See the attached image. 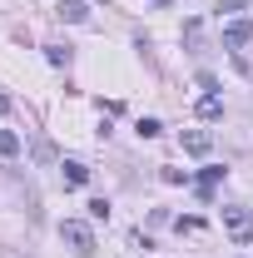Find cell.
<instances>
[{
  "instance_id": "obj_1",
  "label": "cell",
  "mask_w": 253,
  "mask_h": 258,
  "mask_svg": "<svg viewBox=\"0 0 253 258\" xmlns=\"http://www.w3.org/2000/svg\"><path fill=\"white\" fill-rule=\"evenodd\" d=\"M60 238L70 243V253H80V258L95 253V233H90V224H80V219H65V224H60Z\"/></svg>"
},
{
  "instance_id": "obj_2",
  "label": "cell",
  "mask_w": 253,
  "mask_h": 258,
  "mask_svg": "<svg viewBox=\"0 0 253 258\" xmlns=\"http://www.w3.org/2000/svg\"><path fill=\"white\" fill-rule=\"evenodd\" d=\"M223 233L238 238V243H253V214L238 204H223Z\"/></svg>"
},
{
  "instance_id": "obj_3",
  "label": "cell",
  "mask_w": 253,
  "mask_h": 258,
  "mask_svg": "<svg viewBox=\"0 0 253 258\" xmlns=\"http://www.w3.org/2000/svg\"><path fill=\"white\" fill-rule=\"evenodd\" d=\"M253 45V20H233V25H223V50H243Z\"/></svg>"
},
{
  "instance_id": "obj_4",
  "label": "cell",
  "mask_w": 253,
  "mask_h": 258,
  "mask_svg": "<svg viewBox=\"0 0 253 258\" xmlns=\"http://www.w3.org/2000/svg\"><path fill=\"white\" fill-rule=\"evenodd\" d=\"M223 174H228L223 164H209V169H204V174L194 179V189H199V199H214V189L223 184Z\"/></svg>"
},
{
  "instance_id": "obj_5",
  "label": "cell",
  "mask_w": 253,
  "mask_h": 258,
  "mask_svg": "<svg viewBox=\"0 0 253 258\" xmlns=\"http://www.w3.org/2000/svg\"><path fill=\"white\" fill-rule=\"evenodd\" d=\"M179 144H184V154H209L214 149V134L209 129H189V134H179Z\"/></svg>"
},
{
  "instance_id": "obj_6",
  "label": "cell",
  "mask_w": 253,
  "mask_h": 258,
  "mask_svg": "<svg viewBox=\"0 0 253 258\" xmlns=\"http://www.w3.org/2000/svg\"><path fill=\"white\" fill-rule=\"evenodd\" d=\"M60 179L70 184V189H85V184H90V164H80V159H65V164H60Z\"/></svg>"
},
{
  "instance_id": "obj_7",
  "label": "cell",
  "mask_w": 253,
  "mask_h": 258,
  "mask_svg": "<svg viewBox=\"0 0 253 258\" xmlns=\"http://www.w3.org/2000/svg\"><path fill=\"white\" fill-rule=\"evenodd\" d=\"M55 15L70 20V25H85V20H90V5H85V0H60V5H55Z\"/></svg>"
},
{
  "instance_id": "obj_8",
  "label": "cell",
  "mask_w": 253,
  "mask_h": 258,
  "mask_svg": "<svg viewBox=\"0 0 253 258\" xmlns=\"http://www.w3.org/2000/svg\"><path fill=\"white\" fill-rule=\"evenodd\" d=\"M219 114H223V99L219 95H204V99H199V119H219Z\"/></svg>"
},
{
  "instance_id": "obj_9",
  "label": "cell",
  "mask_w": 253,
  "mask_h": 258,
  "mask_svg": "<svg viewBox=\"0 0 253 258\" xmlns=\"http://www.w3.org/2000/svg\"><path fill=\"white\" fill-rule=\"evenodd\" d=\"M0 154H5V159L20 154V134H15V129H0Z\"/></svg>"
},
{
  "instance_id": "obj_10",
  "label": "cell",
  "mask_w": 253,
  "mask_h": 258,
  "mask_svg": "<svg viewBox=\"0 0 253 258\" xmlns=\"http://www.w3.org/2000/svg\"><path fill=\"white\" fill-rule=\"evenodd\" d=\"M45 60L50 64H70V45H45Z\"/></svg>"
},
{
  "instance_id": "obj_11",
  "label": "cell",
  "mask_w": 253,
  "mask_h": 258,
  "mask_svg": "<svg viewBox=\"0 0 253 258\" xmlns=\"http://www.w3.org/2000/svg\"><path fill=\"white\" fill-rule=\"evenodd\" d=\"M134 129H139V139H159V129H164V124H159V119H139Z\"/></svg>"
},
{
  "instance_id": "obj_12",
  "label": "cell",
  "mask_w": 253,
  "mask_h": 258,
  "mask_svg": "<svg viewBox=\"0 0 253 258\" xmlns=\"http://www.w3.org/2000/svg\"><path fill=\"white\" fill-rule=\"evenodd\" d=\"M238 10H248V0H219V15H238Z\"/></svg>"
},
{
  "instance_id": "obj_13",
  "label": "cell",
  "mask_w": 253,
  "mask_h": 258,
  "mask_svg": "<svg viewBox=\"0 0 253 258\" xmlns=\"http://www.w3.org/2000/svg\"><path fill=\"white\" fill-rule=\"evenodd\" d=\"M90 219H109V204L104 199H90Z\"/></svg>"
},
{
  "instance_id": "obj_14",
  "label": "cell",
  "mask_w": 253,
  "mask_h": 258,
  "mask_svg": "<svg viewBox=\"0 0 253 258\" xmlns=\"http://www.w3.org/2000/svg\"><path fill=\"white\" fill-rule=\"evenodd\" d=\"M174 228H179V233H199L204 224H199V219H174Z\"/></svg>"
}]
</instances>
